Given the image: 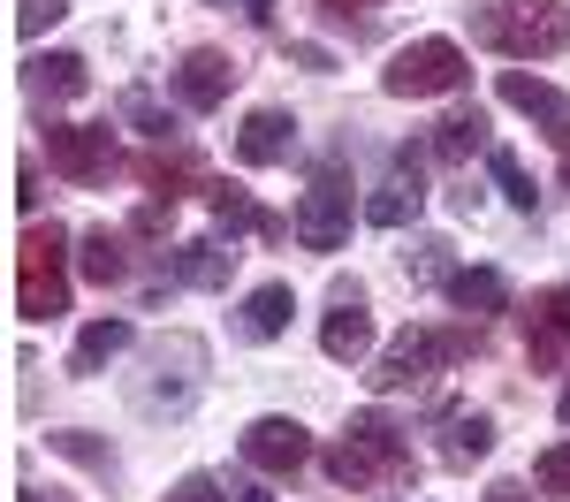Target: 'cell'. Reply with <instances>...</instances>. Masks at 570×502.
I'll use <instances>...</instances> for the list:
<instances>
[{"label": "cell", "mask_w": 570, "mask_h": 502, "mask_svg": "<svg viewBox=\"0 0 570 502\" xmlns=\"http://www.w3.org/2000/svg\"><path fill=\"white\" fill-rule=\"evenodd\" d=\"M487 176L502 183V198H510V206H525V214H532V198H540V190H532V176H525V160H518V152H487Z\"/></svg>", "instance_id": "obj_25"}, {"label": "cell", "mask_w": 570, "mask_h": 502, "mask_svg": "<svg viewBox=\"0 0 570 502\" xmlns=\"http://www.w3.org/2000/svg\"><path fill=\"white\" fill-rule=\"evenodd\" d=\"M525 358H532V373H556L570 358V282L540 289L525 305Z\"/></svg>", "instance_id": "obj_9"}, {"label": "cell", "mask_w": 570, "mask_h": 502, "mask_svg": "<svg viewBox=\"0 0 570 502\" xmlns=\"http://www.w3.org/2000/svg\"><path fill=\"white\" fill-rule=\"evenodd\" d=\"M16 313L23 319L69 313V228L61 222L23 228V244H16Z\"/></svg>", "instance_id": "obj_2"}, {"label": "cell", "mask_w": 570, "mask_h": 502, "mask_svg": "<svg viewBox=\"0 0 570 502\" xmlns=\"http://www.w3.org/2000/svg\"><path fill=\"white\" fill-rule=\"evenodd\" d=\"M236 450H244V464H252V472H274V480H289V472H297V464L312 456V434L297 426V419L266 411V419H252V426H244V442H236Z\"/></svg>", "instance_id": "obj_8"}, {"label": "cell", "mask_w": 570, "mask_h": 502, "mask_svg": "<svg viewBox=\"0 0 570 502\" xmlns=\"http://www.w3.org/2000/svg\"><path fill=\"white\" fill-rule=\"evenodd\" d=\"M130 343H137V327H130V319H91L85 335H77V351H69V373H77V381H91L99 365H107V358H122Z\"/></svg>", "instance_id": "obj_17"}, {"label": "cell", "mask_w": 570, "mask_h": 502, "mask_svg": "<svg viewBox=\"0 0 570 502\" xmlns=\"http://www.w3.org/2000/svg\"><path fill=\"white\" fill-rule=\"evenodd\" d=\"M472 351H480V327H403L365 381H373V396H395V388H419V381H434L441 365L472 358Z\"/></svg>", "instance_id": "obj_3"}, {"label": "cell", "mask_w": 570, "mask_h": 502, "mask_svg": "<svg viewBox=\"0 0 570 502\" xmlns=\"http://www.w3.org/2000/svg\"><path fill=\"white\" fill-rule=\"evenodd\" d=\"M480 39L510 61H548L570 46V8L563 0H494L480 16Z\"/></svg>", "instance_id": "obj_4"}, {"label": "cell", "mask_w": 570, "mask_h": 502, "mask_svg": "<svg viewBox=\"0 0 570 502\" xmlns=\"http://www.w3.org/2000/svg\"><path fill=\"white\" fill-rule=\"evenodd\" d=\"M487 502H532V495L518 488V480H494V488H487Z\"/></svg>", "instance_id": "obj_32"}, {"label": "cell", "mask_w": 570, "mask_h": 502, "mask_svg": "<svg viewBox=\"0 0 570 502\" xmlns=\"http://www.w3.org/2000/svg\"><path fill=\"white\" fill-rule=\"evenodd\" d=\"M449 305L456 313H472V319H487V313H502L510 305V282L494 267H464V274H449Z\"/></svg>", "instance_id": "obj_19"}, {"label": "cell", "mask_w": 570, "mask_h": 502, "mask_svg": "<svg viewBox=\"0 0 570 502\" xmlns=\"http://www.w3.org/2000/svg\"><path fill=\"white\" fill-rule=\"evenodd\" d=\"M494 91H502V107L532 115V122H540V130L570 152V99L556 85H540V77H525V69H502V77H494Z\"/></svg>", "instance_id": "obj_11"}, {"label": "cell", "mask_w": 570, "mask_h": 502, "mask_svg": "<svg viewBox=\"0 0 570 502\" xmlns=\"http://www.w3.org/2000/svg\"><path fill=\"white\" fill-rule=\"evenodd\" d=\"M289 313H297L289 282H259V289L244 297V335H252V343H274V335L289 327Z\"/></svg>", "instance_id": "obj_20"}, {"label": "cell", "mask_w": 570, "mask_h": 502, "mask_svg": "<svg viewBox=\"0 0 570 502\" xmlns=\"http://www.w3.org/2000/svg\"><path fill=\"white\" fill-rule=\"evenodd\" d=\"M289 236L305 244V252H343V236H351V176L327 160L320 176H312L305 206H297V222H289Z\"/></svg>", "instance_id": "obj_6"}, {"label": "cell", "mask_w": 570, "mask_h": 502, "mask_svg": "<svg viewBox=\"0 0 570 502\" xmlns=\"http://www.w3.org/2000/svg\"><path fill=\"white\" fill-rule=\"evenodd\" d=\"M228 274H236V252H220L214 236L176 244V282H190V289H228Z\"/></svg>", "instance_id": "obj_18"}, {"label": "cell", "mask_w": 570, "mask_h": 502, "mask_svg": "<svg viewBox=\"0 0 570 502\" xmlns=\"http://www.w3.org/2000/svg\"><path fill=\"white\" fill-rule=\"evenodd\" d=\"M61 16H69V0H16V31H23V39H39V31H53Z\"/></svg>", "instance_id": "obj_28"}, {"label": "cell", "mask_w": 570, "mask_h": 502, "mask_svg": "<svg viewBox=\"0 0 570 502\" xmlns=\"http://www.w3.org/2000/svg\"><path fill=\"white\" fill-rule=\"evenodd\" d=\"M480 137H487V115H480V107H456V115L434 130V160H449V168H456V160H472V152H480Z\"/></svg>", "instance_id": "obj_23"}, {"label": "cell", "mask_w": 570, "mask_h": 502, "mask_svg": "<svg viewBox=\"0 0 570 502\" xmlns=\"http://www.w3.org/2000/svg\"><path fill=\"white\" fill-rule=\"evenodd\" d=\"M381 85L395 99H441V91L464 85V46L456 39H411L389 53V69H381Z\"/></svg>", "instance_id": "obj_5"}, {"label": "cell", "mask_w": 570, "mask_h": 502, "mask_svg": "<svg viewBox=\"0 0 570 502\" xmlns=\"http://www.w3.org/2000/svg\"><path fill=\"white\" fill-rule=\"evenodd\" d=\"M327 16H357V8H373V0H320Z\"/></svg>", "instance_id": "obj_33"}, {"label": "cell", "mask_w": 570, "mask_h": 502, "mask_svg": "<svg viewBox=\"0 0 570 502\" xmlns=\"http://www.w3.org/2000/svg\"><path fill=\"white\" fill-rule=\"evenodd\" d=\"M532 480H540V495H570V442H556V450H540V464H532Z\"/></svg>", "instance_id": "obj_27"}, {"label": "cell", "mask_w": 570, "mask_h": 502, "mask_svg": "<svg viewBox=\"0 0 570 502\" xmlns=\"http://www.w3.org/2000/svg\"><path fill=\"white\" fill-rule=\"evenodd\" d=\"M320 351L335 365H357L373 351V313H365V297L357 289H335V313L320 319Z\"/></svg>", "instance_id": "obj_12"}, {"label": "cell", "mask_w": 570, "mask_h": 502, "mask_svg": "<svg viewBox=\"0 0 570 502\" xmlns=\"http://www.w3.org/2000/svg\"><path fill=\"white\" fill-rule=\"evenodd\" d=\"M289 145H297V122L282 107H252L244 130H236V160L244 168H274V160H289Z\"/></svg>", "instance_id": "obj_13"}, {"label": "cell", "mask_w": 570, "mask_h": 502, "mask_svg": "<svg viewBox=\"0 0 570 502\" xmlns=\"http://www.w3.org/2000/svg\"><path fill=\"white\" fill-rule=\"evenodd\" d=\"M494 450V419H487V411H441V464H456V472H464V464H480V456Z\"/></svg>", "instance_id": "obj_16"}, {"label": "cell", "mask_w": 570, "mask_h": 502, "mask_svg": "<svg viewBox=\"0 0 570 502\" xmlns=\"http://www.w3.org/2000/svg\"><path fill=\"white\" fill-rule=\"evenodd\" d=\"M190 495L198 502H274L266 488H252V480H228V488H220V480H206V472H190Z\"/></svg>", "instance_id": "obj_26"}, {"label": "cell", "mask_w": 570, "mask_h": 502, "mask_svg": "<svg viewBox=\"0 0 570 502\" xmlns=\"http://www.w3.org/2000/svg\"><path fill=\"white\" fill-rule=\"evenodd\" d=\"M77 259H85V282H99V289L130 274V252H122V236H115V228H91V236H85V252H77Z\"/></svg>", "instance_id": "obj_24"}, {"label": "cell", "mask_w": 570, "mask_h": 502, "mask_svg": "<svg viewBox=\"0 0 570 502\" xmlns=\"http://www.w3.org/2000/svg\"><path fill=\"white\" fill-rule=\"evenodd\" d=\"M556 419H563V426H570V388H563V404H556Z\"/></svg>", "instance_id": "obj_35"}, {"label": "cell", "mask_w": 570, "mask_h": 502, "mask_svg": "<svg viewBox=\"0 0 570 502\" xmlns=\"http://www.w3.org/2000/svg\"><path fill=\"white\" fill-rule=\"evenodd\" d=\"M327 472H335V488H395V480L419 472V456H411V442H403L395 419L365 411V419L343 426V442L327 450Z\"/></svg>", "instance_id": "obj_1"}, {"label": "cell", "mask_w": 570, "mask_h": 502, "mask_svg": "<svg viewBox=\"0 0 570 502\" xmlns=\"http://www.w3.org/2000/svg\"><path fill=\"white\" fill-rule=\"evenodd\" d=\"M137 183H145L160 206H176L183 190L198 183V160H183V152H145V160H137Z\"/></svg>", "instance_id": "obj_22"}, {"label": "cell", "mask_w": 570, "mask_h": 502, "mask_svg": "<svg viewBox=\"0 0 570 502\" xmlns=\"http://www.w3.org/2000/svg\"><path fill=\"white\" fill-rule=\"evenodd\" d=\"M206 198H214V222L228 228V236H266V244H282V236H289V222H282V214H266L244 183H214Z\"/></svg>", "instance_id": "obj_14"}, {"label": "cell", "mask_w": 570, "mask_h": 502, "mask_svg": "<svg viewBox=\"0 0 570 502\" xmlns=\"http://www.w3.org/2000/svg\"><path fill=\"white\" fill-rule=\"evenodd\" d=\"M236 77H244V69H236L220 46H190V53H183V69H176V99L190 107V115H214L220 99L236 91Z\"/></svg>", "instance_id": "obj_10"}, {"label": "cell", "mask_w": 570, "mask_h": 502, "mask_svg": "<svg viewBox=\"0 0 570 502\" xmlns=\"http://www.w3.org/2000/svg\"><path fill=\"white\" fill-rule=\"evenodd\" d=\"M46 168L69 183H107V168H115V137H107V122H46Z\"/></svg>", "instance_id": "obj_7"}, {"label": "cell", "mask_w": 570, "mask_h": 502, "mask_svg": "<svg viewBox=\"0 0 570 502\" xmlns=\"http://www.w3.org/2000/svg\"><path fill=\"white\" fill-rule=\"evenodd\" d=\"M419 206H426L419 176H395V183H381V190L365 198V222L373 228H403V222H419Z\"/></svg>", "instance_id": "obj_21"}, {"label": "cell", "mask_w": 570, "mask_h": 502, "mask_svg": "<svg viewBox=\"0 0 570 502\" xmlns=\"http://www.w3.org/2000/svg\"><path fill=\"white\" fill-rule=\"evenodd\" d=\"M16 206L39 214V168H31V160H16Z\"/></svg>", "instance_id": "obj_31"}, {"label": "cell", "mask_w": 570, "mask_h": 502, "mask_svg": "<svg viewBox=\"0 0 570 502\" xmlns=\"http://www.w3.org/2000/svg\"><path fill=\"white\" fill-rule=\"evenodd\" d=\"M91 85V69H85V53H31V61H23V91H31V99H77V91Z\"/></svg>", "instance_id": "obj_15"}, {"label": "cell", "mask_w": 570, "mask_h": 502, "mask_svg": "<svg viewBox=\"0 0 570 502\" xmlns=\"http://www.w3.org/2000/svg\"><path fill=\"white\" fill-rule=\"evenodd\" d=\"M122 115H130L145 137H168V130H176V122H168V115H160V107H153L145 91H122Z\"/></svg>", "instance_id": "obj_29"}, {"label": "cell", "mask_w": 570, "mask_h": 502, "mask_svg": "<svg viewBox=\"0 0 570 502\" xmlns=\"http://www.w3.org/2000/svg\"><path fill=\"white\" fill-rule=\"evenodd\" d=\"M168 502H198V495H190V480H183V488H176V495H168Z\"/></svg>", "instance_id": "obj_34"}, {"label": "cell", "mask_w": 570, "mask_h": 502, "mask_svg": "<svg viewBox=\"0 0 570 502\" xmlns=\"http://www.w3.org/2000/svg\"><path fill=\"white\" fill-rule=\"evenodd\" d=\"M46 502H69V495H61V488H46Z\"/></svg>", "instance_id": "obj_36"}, {"label": "cell", "mask_w": 570, "mask_h": 502, "mask_svg": "<svg viewBox=\"0 0 570 502\" xmlns=\"http://www.w3.org/2000/svg\"><path fill=\"white\" fill-rule=\"evenodd\" d=\"M61 456H77V464H91V472H115V456L99 450V442H85V434H46Z\"/></svg>", "instance_id": "obj_30"}]
</instances>
